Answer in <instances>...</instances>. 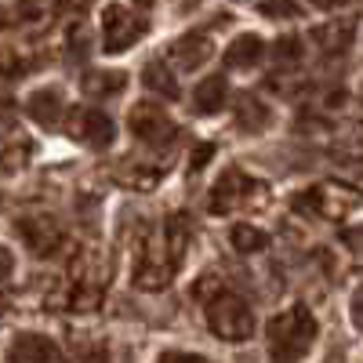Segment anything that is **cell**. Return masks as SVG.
Instances as JSON below:
<instances>
[{
	"label": "cell",
	"instance_id": "6da1fadb",
	"mask_svg": "<svg viewBox=\"0 0 363 363\" xmlns=\"http://www.w3.org/2000/svg\"><path fill=\"white\" fill-rule=\"evenodd\" d=\"M316 335H320L316 316L306 306H291V309L277 313L269 320V330H265L269 359L272 363H298V359H306V352L313 349Z\"/></svg>",
	"mask_w": 363,
	"mask_h": 363
},
{
	"label": "cell",
	"instance_id": "7a4b0ae2",
	"mask_svg": "<svg viewBox=\"0 0 363 363\" xmlns=\"http://www.w3.org/2000/svg\"><path fill=\"white\" fill-rule=\"evenodd\" d=\"M265 200H269L265 182L251 178L247 171H240V167H229L215 186H211L207 211L211 215H229V211H240V207H262Z\"/></svg>",
	"mask_w": 363,
	"mask_h": 363
},
{
	"label": "cell",
	"instance_id": "3957f363",
	"mask_svg": "<svg viewBox=\"0 0 363 363\" xmlns=\"http://www.w3.org/2000/svg\"><path fill=\"white\" fill-rule=\"evenodd\" d=\"M207 323L222 342H247L255 335L251 306L233 291H222V294H215L207 301Z\"/></svg>",
	"mask_w": 363,
	"mask_h": 363
},
{
	"label": "cell",
	"instance_id": "277c9868",
	"mask_svg": "<svg viewBox=\"0 0 363 363\" xmlns=\"http://www.w3.org/2000/svg\"><path fill=\"white\" fill-rule=\"evenodd\" d=\"M356 203H359L356 189L338 186V182H320V186L294 193V200H291V207L298 215H309V218H342Z\"/></svg>",
	"mask_w": 363,
	"mask_h": 363
},
{
	"label": "cell",
	"instance_id": "5b68a950",
	"mask_svg": "<svg viewBox=\"0 0 363 363\" xmlns=\"http://www.w3.org/2000/svg\"><path fill=\"white\" fill-rule=\"evenodd\" d=\"M131 131L145 145H174L178 124L153 102H135L131 106Z\"/></svg>",
	"mask_w": 363,
	"mask_h": 363
},
{
	"label": "cell",
	"instance_id": "8992f818",
	"mask_svg": "<svg viewBox=\"0 0 363 363\" xmlns=\"http://www.w3.org/2000/svg\"><path fill=\"white\" fill-rule=\"evenodd\" d=\"M145 33V22L138 15H131L128 8H106L102 15V40H106V51L109 55H120V51H128L138 37Z\"/></svg>",
	"mask_w": 363,
	"mask_h": 363
},
{
	"label": "cell",
	"instance_id": "52a82bcc",
	"mask_svg": "<svg viewBox=\"0 0 363 363\" xmlns=\"http://www.w3.org/2000/svg\"><path fill=\"white\" fill-rule=\"evenodd\" d=\"M18 233L26 240V247L37 258H51L58 247H62V229H58V222L48 218V215H26L18 222Z\"/></svg>",
	"mask_w": 363,
	"mask_h": 363
},
{
	"label": "cell",
	"instance_id": "ba28073f",
	"mask_svg": "<svg viewBox=\"0 0 363 363\" xmlns=\"http://www.w3.org/2000/svg\"><path fill=\"white\" fill-rule=\"evenodd\" d=\"M73 135L80 142H87L91 149H109L116 138V124L102 109H77L73 113Z\"/></svg>",
	"mask_w": 363,
	"mask_h": 363
},
{
	"label": "cell",
	"instance_id": "9c48e42d",
	"mask_svg": "<svg viewBox=\"0 0 363 363\" xmlns=\"http://www.w3.org/2000/svg\"><path fill=\"white\" fill-rule=\"evenodd\" d=\"M8 359L11 363H66L62 349L44 335H18L8 349Z\"/></svg>",
	"mask_w": 363,
	"mask_h": 363
},
{
	"label": "cell",
	"instance_id": "30bf717a",
	"mask_svg": "<svg viewBox=\"0 0 363 363\" xmlns=\"http://www.w3.org/2000/svg\"><path fill=\"white\" fill-rule=\"evenodd\" d=\"M171 58L178 62V69H200L211 58V37L207 33H186L171 44Z\"/></svg>",
	"mask_w": 363,
	"mask_h": 363
},
{
	"label": "cell",
	"instance_id": "8fae6325",
	"mask_svg": "<svg viewBox=\"0 0 363 363\" xmlns=\"http://www.w3.org/2000/svg\"><path fill=\"white\" fill-rule=\"evenodd\" d=\"M62 109H66V102H62V95H58L55 87H40V91H33V95L26 99V113L37 120V124H44V128H55L58 120H62Z\"/></svg>",
	"mask_w": 363,
	"mask_h": 363
},
{
	"label": "cell",
	"instance_id": "7c38bea8",
	"mask_svg": "<svg viewBox=\"0 0 363 363\" xmlns=\"http://www.w3.org/2000/svg\"><path fill=\"white\" fill-rule=\"evenodd\" d=\"M262 58H265V40L255 37V33H244V37H236V40L229 44L225 66H229V69H251V66L262 62Z\"/></svg>",
	"mask_w": 363,
	"mask_h": 363
},
{
	"label": "cell",
	"instance_id": "4fadbf2b",
	"mask_svg": "<svg viewBox=\"0 0 363 363\" xmlns=\"http://www.w3.org/2000/svg\"><path fill=\"white\" fill-rule=\"evenodd\" d=\"M124 84H128V73H120V69H91L80 80V91L87 99H113L124 91Z\"/></svg>",
	"mask_w": 363,
	"mask_h": 363
},
{
	"label": "cell",
	"instance_id": "5bb4252c",
	"mask_svg": "<svg viewBox=\"0 0 363 363\" xmlns=\"http://www.w3.org/2000/svg\"><path fill=\"white\" fill-rule=\"evenodd\" d=\"M193 106H196V113H203V116H211V113H218L222 106H225V77H207V80H200L196 84V95H193Z\"/></svg>",
	"mask_w": 363,
	"mask_h": 363
},
{
	"label": "cell",
	"instance_id": "9a60e30c",
	"mask_svg": "<svg viewBox=\"0 0 363 363\" xmlns=\"http://www.w3.org/2000/svg\"><path fill=\"white\" fill-rule=\"evenodd\" d=\"M233 116H236V128L240 131H265L272 124V109L265 102H258V99H240V106H236Z\"/></svg>",
	"mask_w": 363,
	"mask_h": 363
},
{
	"label": "cell",
	"instance_id": "2e32d148",
	"mask_svg": "<svg viewBox=\"0 0 363 363\" xmlns=\"http://www.w3.org/2000/svg\"><path fill=\"white\" fill-rule=\"evenodd\" d=\"M313 40H316V48L327 51V55H342V51L352 44V22L320 26V29H313Z\"/></svg>",
	"mask_w": 363,
	"mask_h": 363
},
{
	"label": "cell",
	"instance_id": "e0dca14e",
	"mask_svg": "<svg viewBox=\"0 0 363 363\" xmlns=\"http://www.w3.org/2000/svg\"><path fill=\"white\" fill-rule=\"evenodd\" d=\"M142 80H145V87L149 91H157V95H164V99H178V80H174V73L164 66V62H149L145 69H142Z\"/></svg>",
	"mask_w": 363,
	"mask_h": 363
},
{
	"label": "cell",
	"instance_id": "ac0fdd59",
	"mask_svg": "<svg viewBox=\"0 0 363 363\" xmlns=\"http://www.w3.org/2000/svg\"><path fill=\"white\" fill-rule=\"evenodd\" d=\"M229 244H233L240 255H258V251L269 244V236H265L258 225H233V229H229Z\"/></svg>",
	"mask_w": 363,
	"mask_h": 363
},
{
	"label": "cell",
	"instance_id": "d6986e66",
	"mask_svg": "<svg viewBox=\"0 0 363 363\" xmlns=\"http://www.w3.org/2000/svg\"><path fill=\"white\" fill-rule=\"evenodd\" d=\"M116 182L128 189H153L160 182V167H142L138 171V164H128L124 171H116Z\"/></svg>",
	"mask_w": 363,
	"mask_h": 363
},
{
	"label": "cell",
	"instance_id": "ffe728a7",
	"mask_svg": "<svg viewBox=\"0 0 363 363\" xmlns=\"http://www.w3.org/2000/svg\"><path fill=\"white\" fill-rule=\"evenodd\" d=\"M164 240L171 244V251L182 258V251H186V240H189V215H171L167 225H164Z\"/></svg>",
	"mask_w": 363,
	"mask_h": 363
},
{
	"label": "cell",
	"instance_id": "44dd1931",
	"mask_svg": "<svg viewBox=\"0 0 363 363\" xmlns=\"http://www.w3.org/2000/svg\"><path fill=\"white\" fill-rule=\"evenodd\" d=\"M272 58H277V66L284 69H291V66H298L301 62V40L298 37H280L277 44H272Z\"/></svg>",
	"mask_w": 363,
	"mask_h": 363
},
{
	"label": "cell",
	"instance_id": "7402d4cb",
	"mask_svg": "<svg viewBox=\"0 0 363 363\" xmlns=\"http://www.w3.org/2000/svg\"><path fill=\"white\" fill-rule=\"evenodd\" d=\"M258 11L269 15V18H298L301 4L298 0H265V4H258Z\"/></svg>",
	"mask_w": 363,
	"mask_h": 363
},
{
	"label": "cell",
	"instance_id": "603a6c76",
	"mask_svg": "<svg viewBox=\"0 0 363 363\" xmlns=\"http://www.w3.org/2000/svg\"><path fill=\"white\" fill-rule=\"evenodd\" d=\"M66 48H69V55H87V48H91V33H87V26H84V22H73V26L66 29Z\"/></svg>",
	"mask_w": 363,
	"mask_h": 363
},
{
	"label": "cell",
	"instance_id": "cb8c5ba5",
	"mask_svg": "<svg viewBox=\"0 0 363 363\" xmlns=\"http://www.w3.org/2000/svg\"><path fill=\"white\" fill-rule=\"evenodd\" d=\"M225 287L218 284V277H203V280H196V287H193V298H200V301H211L215 294H222Z\"/></svg>",
	"mask_w": 363,
	"mask_h": 363
},
{
	"label": "cell",
	"instance_id": "d4e9b609",
	"mask_svg": "<svg viewBox=\"0 0 363 363\" xmlns=\"http://www.w3.org/2000/svg\"><path fill=\"white\" fill-rule=\"evenodd\" d=\"M211 160H215V145H196V149H193V157H189V167L200 171V167H207Z\"/></svg>",
	"mask_w": 363,
	"mask_h": 363
},
{
	"label": "cell",
	"instance_id": "484cf974",
	"mask_svg": "<svg viewBox=\"0 0 363 363\" xmlns=\"http://www.w3.org/2000/svg\"><path fill=\"white\" fill-rule=\"evenodd\" d=\"M342 240H345V247H352L356 255H363V225H349L342 233Z\"/></svg>",
	"mask_w": 363,
	"mask_h": 363
},
{
	"label": "cell",
	"instance_id": "4316f807",
	"mask_svg": "<svg viewBox=\"0 0 363 363\" xmlns=\"http://www.w3.org/2000/svg\"><path fill=\"white\" fill-rule=\"evenodd\" d=\"M349 313H352V323L363 330V287L352 291V301H349Z\"/></svg>",
	"mask_w": 363,
	"mask_h": 363
},
{
	"label": "cell",
	"instance_id": "83f0119b",
	"mask_svg": "<svg viewBox=\"0 0 363 363\" xmlns=\"http://www.w3.org/2000/svg\"><path fill=\"white\" fill-rule=\"evenodd\" d=\"M160 363H207V359H203V356H193V352H178V349H171V352L160 356Z\"/></svg>",
	"mask_w": 363,
	"mask_h": 363
},
{
	"label": "cell",
	"instance_id": "f1b7e54d",
	"mask_svg": "<svg viewBox=\"0 0 363 363\" xmlns=\"http://www.w3.org/2000/svg\"><path fill=\"white\" fill-rule=\"evenodd\" d=\"M18 15H22V18H37V15H40L37 0H18Z\"/></svg>",
	"mask_w": 363,
	"mask_h": 363
},
{
	"label": "cell",
	"instance_id": "f546056e",
	"mask_svg": "<svg viewBox=\"0 0 363 363\" xmlns=\"http://www.w3.org/2000/svg\"><path fill=\"white\" fill-rule=\"evenodd\" d=\"M313 4H316V8H327V11H330V8H345V4H356V0H313Z\"/></svg>",
	"mask_w": 363,
	"mask_h": 363
},
{
	"label": "cell",
	"instance_id": "4dcf8cb0",
	"mask_svg": "<svg viewBox=\"0 0 363 363\" xmlns=\"http://www.w3.org/2000/svg\"><path fill=\"white\" fill-rule=\"evenodd\" d=\"M91 0H62V8H73V11H80V8H87Z\"/></svg>",
	"mask_w": 363,
	"mask_h": 363
},
{
	"label": "cell",
	"instance_id": "1f68e13d",
	"mask_svg": "<svg viewBox=\"0 0 363 363\" xmlns=\"http://www.w3.org/2000/svg\"><path fill=\"white\" fill-rule=\"evenodd\" d=\"M135 4H142V8H149V4H153V0H135Z\"/></svg>",
	"mask_w": 363,
	"mask_h": 363
}]
</instances>
